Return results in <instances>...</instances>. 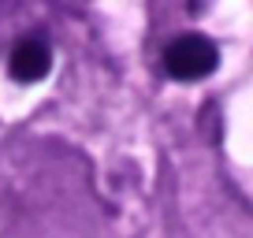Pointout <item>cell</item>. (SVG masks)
<instances>
[{
	"label": "cell",
	"mask_w": 253,
	"mask_h": 238,
	"mask_svg": "<svg viewBox=\"0 0 253 238\" xmlns=\"http://www.w3.org/2000/svg\"><path fill=\"white\" fill-rule=\"evenodd\" d=\"M164 75L175 82H201L220 67V48L205 34H182L164 48Z\"/></svg>",
	"instance_id": "6da1fadb"
},
{
	"label": "cell",
	"mask_w": 253,
	"mask_h": 238,
	"mask_svg": "<svg viewBox=\"0 0 253 238\" xmlns=\"http://www.w3.org/2000/svg\"><path fill=\"white\" fill-rule=\"evenodd\" d=\"M48 71H52V48H48L45 38L30 34V38H23V41L11 45V52H8V75L15 82L34 86V82L48 79Z\"/></svg>",
	"instance_id": "7a4b0ae2"
}]
</instances>
